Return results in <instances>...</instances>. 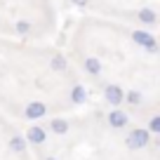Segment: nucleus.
<instances>
[{"label":"nucleus","instance_id":"obj_5","mask_svg":"<svg viewBox=\"0 0 160 160\" xmlns=\"http://www.w3.org/2000/svg\"><path fill=\"white\" fill-rule=\"evenodd\" d=\"M24 139H26V144H35V146H40V144H45V141H47V132L42 130L40 125H33V127H28V130H26Z\"/></svg>","mask_w":160,"mask_h":160},{"label":"nucleus","instance_id":"obj_16","mask_svg":"<svg viewBox=\"0 0 160 160\" xmlns=\"http://www.w3.org/2000/svg\"><path fill=\"white\" fill-rule=\"evenodd\" d=\"M71 2H73V5H78V7H85L90 0H71Z\"/></svg>","mask_w":160,"mask_h":160},{"label":"nucleus","instance_id":"obj_14","mask_svg":"<svg viewBox=\"0 0 160 160\" xmlns=\"http://www.w3.org/2000/svg\"><path fill=\"white\" fill-rule=\"evenodd\" d=\"M125 101H127V104H132V106H137V104L141 101V94L132 90V92H127V94H125Z\"/></svg>","mask_w":160,"mask_h":160},{"label":"nucleus","instance_id":"obj_12","mask_svg":"<svg viewBox=\"0 0 160 160\" xmlns=\"http://www.w3.org/2000/svg\"><path fill=\"white\" fill-rule=\"evenodd\" d=\"M137 17H139V21H141V24H155V19H158V17H155V12L153 10H148V7H144V10H139V14H137Z\"/></svg>","mask_w":160,"mask_h":160},{"label":"nucleus","instance_id":"obj_4","mask_svg":"<svg viewBox=\"0 0 160 160\" xmlns=\"http://www.w3.org/2000/svg\"><path fill=\"white\" fill-rule=\"evenodd\" d=\"M24 115L28 120H40L47 115V104H42V101H31V104H26L24 108Z\"/></svg>","mask_w":160,"mask_h":160},{"label":"nucleus","instance_id":"obj_3","mask_svg":"<svg viewBox=\"0 0 160 160\" xmlns=\"http://www.w3.org/2000/svg\"><path fill=\"white\" fill-rule=\"evenodd\" d=\"M104 99H106V104H111L113 108H120V104L125 101V92H122L120 85H106Z\"/></svg>","mask_w":160,"mask_h":160},{"label":"nucleus","instance_id":"obj_17","mask_svg":"<svg viewBox=\"0 0 160 160\" xmlns=\"http://www.w3.org/2000/svg\"><path fill=\"white\" fill-rule=\"evenodd\" d=\"M45 160H57V158H45Z\"/></svg>","mask_w":160,"mask_h":160},{"label":"nucleus","instance_id":"obj_15","mask_svg":"<svg viewBox=\"0 0 160 160\" xmlns=\"http://www.w3.org/2000/svg\"><path fill=\"white\" fill-rule=\"evenodd\" d=\"M14 28H17V33L26 35V33L31 31V24H28V21H17V26H14Z\"/></svg>","mask_w":160,"mask_h":160},{"label":"nucleus","instance_id":"obj_7","mask_svg":"<svg viewBox=\"0 0 160 160\" xmlns=\"http://www.w3.org/2000/svg\"><path fill=\"white\" fill-rule=\"evenodd\" d=\"M71 101H73V104H85L87 101L85 85H73V90H71Z\"/></svg>","mask_w":160,"mask_h":160},{"label":"nucleus","instance_id":"obj_1","mask_svg":"<svg viewBox=\"0 0 160 160\" xmlns=\"http://www.w3.org/2000/svg\"><path fill=\"white\" fill-rule=\"evenodd\" d=\"M125 144H127V148H130V151H141V148H146V146L151 144V132L144 130V127L132 130L130 134H127Z\"/></svg>","mask_w":160,"mask_h":160},{"label":"nucleus","instance_id":"obj_10","mask_svg":"<svg viewBox=\"0 0 160 160\" xmlns=\"http://www.w3.org/2000/svg\"><path fill=\"white\" fill-rule=\"evenodd\" d=\"M50 130L54 132V134H66V132H68V122H66L64 118H54L50 122Z\"/></svg>","mask_w":160,"mask_h":160},{"label":"nucleus","instance_id":"obj_2","mask_svg":"<svg viewBox=\"0 0 160 160\" xmlns=\"http://www.w3.org/2000/svg\"><path fill=\"white\" fill-rule=\"evenodd\" d=\"M132 40H134L137 45H141L146 52H158V40H155L148 31H144V28L132 31Z\"/></svg>","mask_w":160,"mask_h":160},{"label":"nucleus","instance_id":"obj_6","mask_svg":"<svg viewBox=\"0 0 160 160\" xmlns=\"http://www.w3.org/2000/svg\"><path fill=\"white\" fill-rule=\"evenodd\" d=\"M106 120H108V125L113 127V130H122V127H127V122H130V118H127V113L122 108H113Z\"/></svg>","mask_w":160,"mask_h":160},{"label":"nucleus","instance_id":"obj_13","mask_svg":"<svg viewBox=\"0 0 160 160\" xmlns=\"http://www.w3.org/2000/svg\"><path fill=\"white\" fill-rule=\"evenodd\" d=\"M146 130L151 132V134H160V115H153V118L148 120V127Z\"/></svg>","mask_w":160,"mask_h":160},{"label":"nucleus","instance_id":"obj_9","mask_svg":"<svg viewBox=\"0 0 160 160\" xmlns=\"http://www.w3.org/2000/svg\"><path fill=\"white\" fill-rule=\"evenodd\" d=\"M66 66H68V61H66L64 54H54V57L50 59V68L57 71V73H59V71H66Z\"/></svg>","mask_w":160,"mask_h":160},{"label":"nucleus","instance_id":"obj_8","mask_svg":"<svg viewBox=\"0 0 160 160\" xmlns=\"http://www.w3.org/2000/svg\"><path fill=\"white\" fill-rule=\"evenodd\" d=\"M101 66H104V64H101V59H97V57H87V59H85V71L90 75H99Z\"/></svg>","mask_w":160,"mask_h":160},{"label":"nucleus","instance_id":"obj_11","mask_svg":"<svg viewBox=\"0 0 160 160\" xmlns=\"http://www.w3.org/2000/svg\"><path fill=\"white\" fill-rule=\"evenodd\" d=\"M26 146H28V144H26V139H24V137H19V134L10 139V151H14V153H24Z\"/></svg>","mask_w":160,"mask_h":160}]
</instances>
